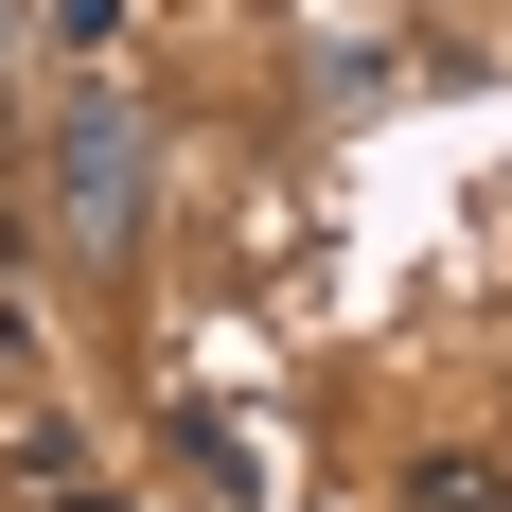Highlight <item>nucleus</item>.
Returning <instances> with one entry per match:
<instances>
[{
	"label": "nucleus",
	"mask_w": 512,
	"mask_h": 512,
	"mask_svg": "<svg viewBox=\"0 0 512 512\" xmlns=\"http://www.w3.org/2000/svg\"><path fill=\"white\" fill-rule=\"evenodd\" d=\"M71 512H106V495H71Z\"/></svg>",
	"instance_id": "2"
},
{
	"label": "nucleus",
	"mask_w": 512,
	"mask_h": 512,
	"mask_svg": "<svg viewBox=\"0 0 512 512\" xmlns=\"http://www.w3.org/2000/svg\"><path fill=\"white\" fill-rule=\"evenodd\" d=\"M71 212H89V230H124V124H89V142H71Z\"/></svg>",
	"instance_id": "1"
}]
</instances>
